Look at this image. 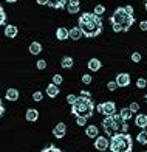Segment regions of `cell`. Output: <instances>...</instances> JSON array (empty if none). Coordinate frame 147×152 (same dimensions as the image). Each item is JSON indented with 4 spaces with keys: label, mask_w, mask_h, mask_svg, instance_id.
Masks as SVG:
<instances>
[{
    "label": "cell",
    "mask_w": 147,
    "mask_h": 152,
    "mask_svg": "<svg viewBox=\"0 0 147 152\" xmlns=\"http://www.w3.org/2000/svg\"><path fill=\"white\" fill-rule=\"evenodd\" d=\"M107 88H108L110 92H115L116 88H119V87H118L116 81H108V84H107Z\"/></svg>",
    "instance_id": "cell-34"
},
{
    "label": "cell",
    "mask_w": 147,
    "mask_h": 152,
    "mask_svg": "<svg viewBox=\"0 0 147 152\" xmlns=\"http://www.w3.org/2000/svg\"><path fill=\"white\" fill-rule=\"evenodd\" d=\"M39 5H48V0H36Z\"/></svg>",
    "instance_id": "cell-42"
},
{
    "label": "cell",
    "mask_w": 147,
    "mask_h": 152,
    "mask_svg": "<svg viewBox=\"0 0 147 152\" xmlns=\"http://www.w3.org/2000/svg\"><path fill=\"white\" fill-rule=\"evenodd\" d=\"M125 10H127L130 14H133V6H132V5H127V6H125Z\"/></svg>",
    "instance_id": "cell-41"
},
{
    "label": "cell",
    "mask_w": 147,
    "mask_h": 152,
    "mask_svg": "<svg viewBox=\"0 0 147 152\" xmlns=\"http://www.w3.org/2000/svg\"><path fill=\"white\" fill-rule=\"evenodd\" d=\"M81 96H92L88 90H81Z\"/></svg>",
    "instance_id": "cell-40"
},
{
    "label": "cell",
    "mask_w": 147,
    "mask_h": 152,
    "mask_svg": "<svg viewBox=\"0 0 147 152\" xmlns=\"http://www.w3.org/2000/svg\"><path fill=\"white\" fill-rule=\"evenodd\" d=\"M67 3H68V0H48L47 6H50L53 10H62L67 6Z\"/></svg>",
    "instance_id": "cell-12"
},
{
    "label": "cell",
    "mask_w": 147,
    "mask_h": 152,
    "mask_svg": "<svg viewBox=\"0 0 147 152\" xmlns=\"http://www.w3.org/2000/svg\"><path fill=\"white\" fill-rule=\"evenodd\" d=\"M124 120L121 118L119 113L110 115V116H104L102 120V129L108 137H113L115 134L122 132V126H124Z\"/></svg>",
    "instance_id": "cell-5"
},
{
    "label": "cell",
    "mask_w": 147,
    "mask_h": 152,
    "mask_svg": "<svg viewBox=\"0 0 147 152\" xmlns=\"http://www.w3.org/2000/svg\"><path fill=\"white\" fill-rule=\"evenodd\" d=\"M102 19L95 12H84L78 19V26L82 30L84 37H98L102 33Z\"/></svg>",
    "instance_id": "cell-1"
},
{
    "label": "cell",
    "mask_w": 147,
    "mask_h": 152,
    "mask_svg": "<svg viewBox=\"0 0 147 152\" xmlns=\"http://www.w3.org/2000/svg\"><path fill=\"white\" fill-rule=\"evenodd\" d=\"M5 99L6 101H17L19 99V90L17 88H8L6 90V95H5Z\"/></svg>",
    "instance_id": "cell-19"
},
{
    "label": "cell",
    "mask_w": 147,
    "mask_h": 152,
    "mask_svg": "<svg viewBox=\"0 0 147 152\" xmlns=\"http://www.w3.org/2000/svg\"><path fill=\"white\" fill-rule=\"evenodd\" d=\"M25 118H26V121H30V123H36L39 120V112L36 109H28L26 113H25Z\"/></svg>",
    "instance_id": "cell-17"
},
{
    "label": "cell",
    "mask_w": 147,
    "mask_h": 152,
    "mask_svg": "<svg viewBox=\"0 0 147 152\" xmlns=\"http://www.w3.org/2000/svg\"><path fill=\"white\" fill-rule=\"evenodd\" d=\"M107 152H113V151H110V149H108V151H107Z\"/></svg>",
    "instance_id": "cell-46"
},
{
    "label": "cell",
    "mask_w": 147,
    "mask_h": 152,
    "mask_svg": "<svg viewBox=\"0 0 147 152\" xmlns=\"http://www.w3.org/2000/svg\"><path fill=\"white\" fill-rule=\"evenodd\" d=\"M33 99L36 102H40L42 99H44V93H42V92H34L33 93Z\"/></svg>",
    "instance_id": "cell-33"
},
{
    "label": "cell",
    "mask_w": 147,
    "mask_h": 152,
    "mask_svg": "<svg viewBox=\"0 0 147 152\" xmlns=\"http://www.w3.org/2000/svg\"><path fill=\"white\" fill-rule=\"evenodd\" d=\"M136 141H138L139 144H147V127L143 129L141 132L136 135Z\"/></svg>",
    "instance_id": "cell-24"
},
{
    "label": "cell",
    "mask_w": 147,
    "mask_h": 152,
    "mask_svg": "<svg viewBox=\"0 0 147 152\" xmlns=\"http://www.w3.org/2000/svg\"><path fill=\"white\" fill-rule=\"evenodd\" d=\"M85 135L88 138H96L98 135H99V129H98L96 124H92V126H87L85 127Z\"/></svg>",
    "instance_id": "cell-20"
},
{
    "label": "cell",
    "mask_w": 147,
    "mask_h": 152,
    "mask_svg": "<svg viewBox=\"0 0 147 152\" xmlns=\"http://www.w3.org/2000/svg\"><path fill=\"white\" fill-rule=\"evenodd\" d=\"M60 93V88H59V86H56V84H48L47 86V96L48 98H56Z\"/></svg>",
    "instance_id": "cell-11"
},
{
    "label": "cell",
    "mask_w": 147,
    "mask_h": 152,
    "mask_svg": "<svg viewBox=\"0 0 147 152\" xmlns=\"http://www.w3.org/2000/svg\"><path fill=\"white\" fill-rule=\"evenodd\" d=\"M144 3H146V11H147V0H146V2H144Z\"/></svg>",
    "instance_id": "cell-44"
},
{
    "label": "cell",
    "mask_w": 147,
    "mask_h": 152,
    "mask_svg": "<svg viewBox=\"0 0 147 152\" xmlns=\"http://www.w3.org/2000/svg\"><path fill=\"white\" fill-rule=\"evenodd\" d=\"M53 84H56V86H60L62 84V82H64V78H62V75H53Z\"/></svg>",
    "instance_id": "cell-29"
},
{
    "label": "cell",
    "mask_w": 147,
    "mask_h": 152,
    "mask_svg": "<svg viewBox=\"0 0 147 152\" xmlns=\"http://www.w3.org/2000/svg\"><path fill=\"white\" fill-rule=\"evenodd\" d=\"M110 151L113 152H132L133 151V138L127 132H119L110 137Z\"/></svg>",
    "instance_id": "cell-4"
},
{
    "label": "cell",
    "mask_w": 147,
    "mask_h": 152,
    "mask_svg": "<svg viewBox=\"0 0 147 152\" xmlns=\"http://www.w3.org/2000/svg\"><path fill=\"white\" fill-rule=\"evenodd\" d=\"M87 120L88 118H85V116H76V124H78V126H85Z\"/></svg>",
    "instance_id": "cell-32"
},
{
    "label": "cell",
    "mask_w": 147,
    "mask_h": 152,
    "mask_svg": "<svg viewBox=\"0 0 147 152\" xmlns=\"http://www.w3.org/2000/svg\"><path fill=\"white\" fill-rule=\"evenodd\" d=\"M17 34H19V30H17L16 25H6L5 26V36L8 39H14Z\"/></svg>",
    "instance_id": "cell-16"
},
{
    "label": "cell",
    "mask_w": 147,
    "mask_h": 152,
    "mask_svg": "<svg viewBox=\"0 0 147 152\" xmlns=\"http://www.w3.org/2000/svg\"><path fill=\"white\" fill-rule=\"evenodd\" d=\"M110 23L115 33H125L129 31L135 23V16L125 10V6H119L110 16Z\"/></svg>",
    "instance_id": "cell-2"
},
{
    "label": "cell",
    "mask_w": 147,
    "mask_h": 152,
    "mask_svg": "<svg viewBox=\"0 0 147 152\" xmlns=\"http://www.w3.org/2000/svg\"><path fill=\"white\" fill-rule=\"evenodd\" d=\"M129 109H130L133 113H138V112H139V104H138V102H132V104L129 106Z\"/></svg>",
    "instance_id": "cell-37"
},
{
    "label": "cell",
    "mask_w": 147,
    "mask_h": 152,
    "mask_svg": "<svg viewBox=\"0 0 147 152\" xmlns=\"http://www.w3.org/2000/svg\"><path fill=\"white\" fill-rule=\"evenodd\" d=\"M144 152H147V151H144Z\"/></svg>",
    "instance_id": "cell-47"
},
{
    "label": "cell",
    "mask_w": 147,
    "mask_h": 152,
    "mask_svg": "<svg viewBox=\"0 0 147 152\" xmlns=\"http://www.w3.org/2000/svg\"><path fill=\"white\" fill-rule=\"evenodd\" d=\"M76 99H78V96H76V95H71V93L67 95V102H68L70 106H73L74 102H76Z\"/></svg>",
    "instance_id": "cell-35"
},
{
    "label": "cell",
    "mask_w": 147,
    "mask_h": 152,
    "mask_svg": "<svg viewBox=\"0 0 147 152\" xmlns=\"http://www.w3.org/2000/svg\"><path fill=\"white\" fill-rule=\"evenodd\" d=\"M60 65H62V68H71L74 65V61L71 56H64L60 61Z\"/></svg>",
    "instance_id": "cell-22"
},
{
    "label": "cell",
    "mask_w": 147,
    "mask_h": 152,
    "mask_svg": "<svg viewBox=\"0 0 147 152\" xmlns=\"http://www.w3.org/2000/svg\"><path fill=\"white\" fill-rule=\"evenodd\" d=\"M67 134V124L65 123H57L56 126L53 127V137L54 138H64Z\"/></svg>",
    "instance_id": "cell-9"
},
{
    "label": "cell",
    "mask_w": 147,
    "mask_h": 152,
    "mask_svg": "<svg viewBox=\"0 0 147 152\" xmlns=\"http://www.w3.org/2000/svg\"><path fill=\"white\" fill-rule=\"evenodd\" d=\"M82 37H84V33L79 26H73V28L70 30V39L71 40H79Z\"/></svg>",
    "instance_id": "cell-18"
},
{
    "label": "cell",
    "mask_w": 147,
    "mask_h": 152,
    "mask_svg": "<svg viewBox=\"0 0 147 152\" xmlns=\"http://www.w3.org/2000/svg\"><path fill=\"white\" fill-rule=\"evenodd\" d=\"M139 28H141L143 31H147V22H146V20H143V22L139 23Z\"/></svg>",
    "instance_id": "cell-38"
},
{
    "label": "cell",
    "mask_w": 147,
    "mask_h": 152,
    "mask_svg": "<svg viewBox=\"0 0 147 152\" xmlns=\"http://www.w3.org/2000/svg\"><path fill=\"white\" fill-rule=\"evenodd\" d=\"M67 11H68V14H78L81 11V2L79 0H68Z\"/></svg>",
    "instance_id": "cell-10"
},
{
    "label": "cell",
    "mask_w": 147,
    "mask_h": 152,
    "mask_svg": "<svg viewBox=\"0 0 147 152\" xmlns=\"http://www.w3.org/2000/svg\"><path fill=\"white\" fill-rule=\"evenodd\" d=\"M146 86H147V81H146L144 78H139V79L136 81V87H138V88H146Z\"/></svg>",
    "instance_id": "cell-36"
},
{
    "label": "cell",
    "mask_w": 147,
    "mask_h": 152,
    "mask_svg": "<svg viewBox=\"0 0 147 152\" xmlns=\"http://www.w3.org/2000/svg\"><path fill=\"white\" fill-rule=\"evenodd\" d=\"M98 113H102L104 116H110L116 113V104L113 101H106V102H99L96 106Z\"/></svg>",
    "instance_id": "cell-6"
},
{
    "label": "cell",
    "mask_w": 147,
    "mask_h": 152,
    "mask_svg": "<svg viewBox=\"0 0 147 152\" xmlns=\"http://www.w3.org/2000/svg\"><path fill=\"white\" fill-rule=\"evenodd\" d=\"M5 2H8V3H16L17 0H5Z\"/></svg>",
    "instance_id": "cell-43"
},
{
    "label": "cell",
    "mask_w": 147,
    "mask_h": 152,
    "mask_svg": "<svg viewBox=\"0 0 147 152\" xmlns=\"http://www.w3.org/2000/svg\"><path fill=\"white\" fill-rule=\"evenodd\" d=\"M115 81H116V84H118V87H119V88H121V87H129L130 82H132L129 73H118L116 78H115Z\"/></svg>",
    "instance_id": "cell-8"
},
{
    "label": "cell",
    "mask_w": 147,
    "mask_h": 152,
    "mask_svg": "<svg viewBox=\"0 0 147 152\" xmlns=\"http://www.w3.org/2000/svg\"><path fill=\"white\" fill-rule=\"evenodd\" d=\"M95 102L92 99V96H78L76 102L71 106V113L76 116H85V118H90L93 116V112H95Z\"/></svg>",
    "instance_id": "cell-3"
},
{
    "label": "cell",
    "mask_w": 147,
    "mask_h": 152,
    "mask_svg": "<svg viewBox=\"0 0 147 152\" xmlns=\"http://www.w3.org/2000/svg\"><path fill=\"white\" fill-rule=\"evenodd\" d=\"M110 148V140L106 137H99L98 135L95 138V149L96 151H108Z\"/></svg>",
    "instance_id": "cell-7"
},
{
    "label": "cell",
    "mask_w": 147,
    "mask_h": 152,
    "mask_svg": "<svg viewBox=\"0 0 147 152\" xmlns=\"http://www.w3.org/2000/svg\"><path fill=\"white\" fill-rule=\"evenodd\" d=\"M119 115H121V118L124 120V121H129L132 116H133V112L129 109V107H124V109H121V112H119Z\"/></svg>",
    "instance_id": "cell-23"
},
{
    "label": "cell",
    "mask_w": 147,
    "mask_h": 152,
    "mask_svg": "<svg viewBox=\"0 0 147 152\" xmlns=\"http://www.w3.org/2000/svg\"><path fill=\"white\" fill-rule=\"evenodd\" d=\"M146 102H147V93H146Z\"/></svg>",
    "instance_id": "cell-45"
},
{
    "label": "cell",
    "mask_w": 147,
    "mask_h": 152,
    "mask_svg": "<svg viewBox=\"0 0 147 152\" xmlns=\"http://www.w3.org/2000/svg\"><path fill=\"white\" fill-rule=\"evenodd\" d=\"M135 126L141 127V129H146L147 127V115L146 113H138L135 116Z\"/></svg>",
    "instance_id": "cell-15"
},
{
    "label": "cell",
    "mask_w": 147,
    "mask_h": 152,
    "mask_svg": "<svg viewBox=\"0 0 147 152\" xmlns=\"http://www.w3.org/2000/svg\"><path fill=\"white\" fill-rule=\"evenodd\" d=\"M28 51H30L33 56H37V54H40V51H42V44L40 42H31L30 47H28Z\"/></svg>",
    "instance_id": "cell-21"
},
{
    "label": "cell",
    "mask_w": 147,
    "mask_h": 152,
    "mask_svg": "<svg viewBox=\"0 0 147 152\" xmlns=\"http://www.w3.org/2000/svg\"><path fill=\"white\" fill-rule=\"evenodd\" d=\"M6 23V12L3 10V6L0 5V26H3Z\"/></svg>",
    "instance_id": "cell-28"
},
{
    "label": "cell",
    "mask_w": 147,
    "mask_h": 152,
    "mask_svg": "<svg viewBox=\"0 0 147 152\" xmlns=\"http://www.w3.org/2000/svg\"><path fill=\"white\" fill-rule=\"evenodd\" d=\"M56 39H57V40H67V39H70V30L64 28V26L57 28V30H56Z\"/></svg>",
    "instance_id": "cell-14"
},
{
    "label": "cell",
    "mask_w": 147,
    "mask_h": 152,
    "mask_svg": "<svg viewBox=\"0 0 147 152\" xmlns=\"http://www.w3.org/2000/svg\"><path fill=\"white\" fill-rule=\"evenodd\" d=\"M40 152H64L62 149H59L57 146H54V144H50V146H47V148H44Z\"/></svg>",
    "instance_id": "cell-25"
},
{
    "label": "cell",
    "mask_w": 147,
    "mask_h": 152,
    "mask_svg": "<svg viewBox=\"0 0 147 152\" xmlns=\"http://www.w3.org/2000/svg\"><path fill=\"white\" fill-rule=\"evenodd\" d=\"M87 67H88L90 72H98V70H101V68H102V62L99 59H96V58H92L88 61Z\"/></svg>",
    "instance_id": "cell-13"
},
{
    "label": "cell",
    "mask_w": 147,
    "mask_h": 152,
    "mask_svg": "<svg viewBox=\"0 0 147 152\" xmlns=\"http://www.w3.org/2000/svg\"><path fill=\"white\" fill-rule=\"evenodd\" d=\"M36 67H37V70H45L47 68V61L45 59H39L36 62Z\"/></svg>",
    "instance_id": "cell-31"
},
{
    "label": "cell",
    "mask_w": 147,
    "mask_h": 152,
    "mask_svg": "<svg viewBox=\"0 0 147 152\" xmlns=\"http://www.w3.org/2000/svg\"><path fill=\"white\" fill-rule=\"evenodd\" d=\"M93 12H95L96 16H102L104 12H106V6H104V5H96V6H95V11H93Z\"/></svg>",
    "instance_id": "cell-27"
},
{
    "label": "cell",
    "mask_w": 147,
    "mask_h": 152,
    "mask_svg": "<svg viewBox=\"0 0 147 152\" xmlns=\"http://www.w3.org/2000/svg\"><path fill=\"white\" fill-rule=\"evenodd\" d=\"M132 62H135V64H138V62H141L143 56H141V53H138V51H133L132 53V56H130Z\"/></svg>",
    "instance_id": "cell-26"
},
{
    "label": "cell",
    "mask_w": 147,
    "mask_h": 152,
    "mask_svg": "<svg viewBox=\"0 0 147 152\" xmlns=\"http://www.w3.org/2000/svg\"><path fill=\"white\" fill-rule=\"evenodd\" d=\"M81 81L84 82V84H87V86H90L92 84V81H93V78L90 76L88 73H85V75H82V78H81Z\"/></svg>",
    "instance_id": "cell-30"
},
{
    "label": "cell",
    "mask_w": 147,
    "mask_h": 152,
    "mask_svg": "<svg viewBox=\"0 0 147 152\" xmlns=\"http://www.w3.org/2000/svg\"><path fill=\"white\" fill-rule=\"evenodd\" d=\"M3 113H5V106H3L2 99H0V118H2V116H3Z\"/></svg>",
    "instance_id": "cell-39"
}]
</instances>
